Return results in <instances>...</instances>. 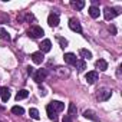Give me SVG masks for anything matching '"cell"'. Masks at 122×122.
I'll list each match as a JSON object with an SVG mask.
<instances>
[{
	"label": "cell",
	"instance_id": "17",
	"mask_svg": "<svg viewBox=\"0 0 122 122\" xmlns=\"http://www.w3.org/2000/svg\"><path fill=\"white\" fill-rule=\"evenodd\" d=\"M29 96V91L27 89H22L16 93V101H22V99H26Z\"/></svg>",
	"mask_w": 122,
	"mask_h": 122
},
{
	"label": "cell",
	"instance_id": "22",
	"mask_svg": "<svg viewBox=\"0 0 122 122\" xmlns=\"http://www.w3.org/2000/svg\"><path fill=\"white\" fill-rule=\"evenodd\" d=\"M29 115H30V118H33V119H39L40 116H39V111L36 109V108H30L29 109Z\"/></svg>",
	"mask_w": 122,
	"mask_h": 122
},
{
	"label": "cell",
	"instance_id": "21",
	"mask_svg": "<svg viewBox=\"0 0 122 122\" xmlns=\"http://www.w3.org/2000/svg\"><path fill=\"white\" fill-rule=\"evenodd\" d=\"M76 112H78V109H76V106H75V103H69V118H72V116H76Z\"/></svg>",
	"mask_w": 122,
	"mask_h": 122
},
{
	"label": "cell",
	"instance_id": "14",
	"mask_svg": "<svg viewBox=\"0 0 122 122\" xmlns=\"http://www.w3.org/2000/svg\"><path fill=\"white\" fill-rule=\"evenodd\" d=\"M0 96H2L3 102H7L10 99V89L9 88H2L0 89Z\"/></svg>",
	"mask_w": 122,
	"mask_h": 122
},
{
	"label": "cell",
	"instance_id": "29",
	"mask_svg": "<svg viewBox=\"0 0 122 122\" xmlns=\"http://www.w3.org/2000/svg\"><path fill=\"white\" fill-rule=\"evenodd\" d=\"M0 89H2V88H0Z\"/></svg>",
	"mask_w": 122,
	"mask_h": 122
},
{
	"label": "cell",
	"instance_id": "15",
	"mask_svg": "<svg viewBox=\"0 0 122 122\" xmlns=\"http://www.w3.org/2000/svg\"><path fill=\"white\" fill-rule=\"evenodd\" d=\"M71 5H72V7L76 9V10H82V9L85 7V2H83V0H76V2H75V0H72Z\"/></svg>",
	"mask_w": 122,
	"mask_h": 122
},
{
	"label": "cell",
	"instance_id": "18",
	"mask_svg": "<svg viewBox=\"0 0 122 122\" xmlns=\"http://www.w3.org/2000/svg\"><path fill=\"white\" fill-rule=\"evenodd\" d=\"M83 116H85L86 119H91V121H93V122H98V116L95 115L93 111H85V112H83Z\"/></svg>",
	"mask_w": 122,
	"mask_h": 122
},
{
	"label": "cell",
	"instance_id": "3",
	"mask_svg": "<svg viewBox=\"0 0 122 122\" xmlns=\"http://www.w3.org/2000/svg\"><path fill=\"white\" fill-rule=\"evenodd\" d=\"M46 76H47V71H46V69H39V71L33 72V81H35L36 83L43 82V81L46 79Z\"/></svg>",
	"mask_w": 122,
	"mask_h": 122
},
{
	"label": "cell",
	"instance_id": "19",
	"mask_svg": "<svg viewBox=\"0 0 122 122\" xmlns=\"http://www.w3.org/2000/svg\"><path fill=\"white\" fill-rule=\"evenodd\" d=\"M79 55H81L83 59H88V60L92 59V53H91L88 49H81V50H79Z\"/></svg>",
	"mask_w": 122,
	"mask_h": 122
},
{
	"label": "cell",
	"instance_id": "13",
	"mask_svg": "<svg viewBox=\"0 0 122 122\" xmlns=\"http://www.w3.org/2000/svg\"><path fill=\"white\" fill-rule=\"evenodd\" d=\"M46 112H47V116H49V119H52V121H57V112L50 106V103L46 106Z\"/></svg>",
	"mask_w": 122,
	"mask_h": 122
},
{
	"label": "cell",
	"instance_id": "26",
	"mask_svg": "<svg viewBox=\"0 0 122 122\" xmlns=\"http://www.w3.org/2000/svg\"><path fill=\"white\" fill-rule=\"evenodd\" d=\"M109 32H111L112 35H116V27H115L113 25H111V26H109Z\"/></svg>",
	"mask_w": 122,
	"mask_h": 122
},
{
	"label": "cell",
	"instance_id": "24",
	"mask_svg": "<svg viewBox=\"0 0 122 122\" xmlns=\"http://www.w3.org/2000/svg\"><path fill=\"white\" fill-rule=\"evenodd\" d=\"M0 37L5 39V40H10V36H9V33L6 32L5 27H0Z\"/></svg>",
	"mask_w": 122,
	"mask_h": 122
},
{
	"label": "cell",
	"instance_id": "9",
	"mask_svg": "<svg viewBox=\"0 0 122 122\" xmlns=\"http://www.w3.org/2000/svg\"><path fill=\"white\" fill-rule=\"evenodd\" d=\"M85 79H86V82H88L89 85H93V83L98 81V72H96V71L88 72V73H86V76H85Z\"/></svg>",
	"mask_w": 122,
	"mask_h": 122
},
{
	"label": "cell",
	"instance_id": "2",
	"mask_svg": "<svg viewBox=\"0 0 122 122\" xmlns=\"http://www.w3.org/2000/svg\"><path fill=\"white\" fill-rule=\"evenodd\" d=\"M43 35H45L43 29H42L40 26H37V25L32 26V27L27 30V36H29V37H32V39H39V37H42Z\"/></svg>",
	"mask_w": 122,
	"mask_h": 122
},
{
	"label": "cell",
	"instance_id": "28",
	"mask_svg": "<svg viewBox=\"0 0 122 122\" xmlns=\"http://www.w3.org/2000/svg\"><path fill=\"white\" fill-rule=\"evenodd\" d=\"M27 73H29V75H33V68H32V66L27 68Z\"/></svg>",
	"mask_w": 122,
	"mask_h": 122
},
{
	"label": "cell",
	"instance_id": "8",
	"mask_svg": "<svg viewBox=\"0 0 122 122\" xmlns=\"http://www.w3.org/2000/svg\"><path fill=\"white\" fill-rule=\"evenodd\" d=\"M39 47H40L39 52H42V53H47V52H50V49H52V42H50L49 39H45V40L39 45Z\"/></svg>",
	"mask_w": 122,
	"mask_h": 122
},
{
	"label": "cell",
	"instance_id": "25",
	"mask_svg": "<svg viewBox=\"0 0 122 122\" xmlns=\"http://www.w3.org/2000/svg\"><path fill=\"white\" fill-rule=\"evenodd\" d=\"M76 66H78V71H79V72H82V71L86 68L85 60H78V62H76Z\"/></svg>",
	"mask_w": 122,
	"mask_h": 122
},
{
	"label": "cell",
	"instance_id": "23",
	"mask_svg": "<svg viewBox=\"0 0 122 122\" xmlns=\"http://www.w3.org/2000/svg\"><path fill=\"white\" fill-rule=\"evenodd\" d=\"M56 40L59 42V45H60V47H62V49H65V47L68 46V40H66V39H63V37L56 36Z\"/></svg>",
	"mask_w": 122,
	"mask_h": 122
},
{
	"label": "cell",
	"instance_id": "7",
	"mask_svg": "<svg viewBox=\"0 0 122 122\" xmlns=\"http://www.w3.org/2000/svg\"><path fill=\"white\" fill-rule=\"evenodd\" d=\"M30 57H32V60H33V63H36V65H40L43 60H45V55H43L42 52H33Z\"/></svg>",
	"mask_w": 122,
	"mask_h": 122
},
{
	"label": "cell",
	"instance_id": "4",
	"mask_svg": "<svg viewBox=\"0 0 122 122\" xmlns=\"http://www.w3.org/2000/svg\"><path fill=\"white\" fill-rule=\"evenodd\" d=\"M69 29H71L72 32H76V33H81V32H82V26H81L79 20L75 19V17L69 19Z\"/></svg>",
	"mask_w": 122,
	"mask_h": 122
},
{
	"label": "cell",
	"instance_id": "27",
	"mask_svg": "<svg viewBox=\"0 0 122 122\" xmlns=\"http://www.w3.org/2000/svg\"><path fill=\"white\" fill-rule=\"evenodd\" d=\"M62 122H72V118H69V116L66 115V116H63V119H62Z\"/></svg>",
	"mask_w": 122,
	"mask_h": 122
},
{
	"label": "cell",
	"instance_id": "12",
	"mask_svg": "<svg viewBox=\"0 0 122 122\" xmlns=\"http://www.w3.org/2000/svg\"><path fill=\"white\" fill-rule=\"evenodd\" d=\"M50 106L56 111V112H62L65 109V103H62L60 101H52L50 102Z\"/></svg>",
	"mask_w": 122,
	"mask_h": 122
},
{
	"label": "cell",
	"instance_id": "1",
	"mask_svg": "<svg viewBox=\"0 0 122 122\" xmlns=\"http://www.w3.org/2000/svg\"><path fill=\"white\" fill-rule=\"evenodd\" d=\"M119 9L118 7H105L103 9V17H105V20H112V19H115L116 16H119Z\"/></svg>",
	"mask_w": 122,
	"mask_h": 122
},
{
	"label": "cell",
	"instance_id": "6",
	"mask_svg": "<svg viewBox=\"0 0 122 122\" xmlns=\"http://www.w3.org/2000/svg\"><path fill=\"white\" fill-rule=\"evenodd\" d=\"M111 95H112V92H111L109 89H106V88L98 91V99H99V101H108V99L111 98Z\"/></svg>",
	"mask_w": 122,
	"mask_h": 122
},
{
	"label": "cell",
	"instance_id": "16",
	"mask_svg": "<svg viewBox=\"0 0 122 122\" xmlns=\"http://www.w3.org/2000/svg\"><path fill=\"white\" fill-rule=\"evenodd\" d=\"M99 15H101V12H99V9H98L96 6H91V7H89V16H91L92 19H98Z\"/></svg>",
	"mask_w": 122,
	"mask_h": 122
},
{
	"label": "cell",
	"instance_id": "10",
	"mask_svg": "<svg viewBox=\"0 0 122 122\" xmlns=\"http://www.w3.org/2000/svg\"><path fill=\"white\" fill-rule=\"evenodd\" d=\"M63 59H65V62L69 63V65H76V62H78V57H76L75 53H65Z\"/></svg>",
	"mask_w": 122,
	"mask_h": 122
},
{
	"label": "cell",
	"instance_id": "5",
	"mask_svg": "<svg viewBox=\"0 0 122 122\" xmlns=\"http://www.w3.org/2000/svg\"><path fill=\"white\" fill-rule=\"evenodd\" d=\"M47 25L50 27H56L59 25V15L57 13H50L47 16Z\"/></svg>",
	"mask_w": 122,
	"mask_h": 122
},
{
	"label": "cell",
	"instance_id": "20",
	"mask_svg": "<svg viewBox=\"0 0 122 122\" xmlns=\"http://www.w3.org/2000/svg\"><path fill=\"white\" fill-rule=\"evenodd\" d=\"M12 113H15V115H23V113H25V109H23L22 106H17V105H16V106L12 108Z\"/></svg>",
	"mask_w": 122,
	"mask_h": 122
},
{
	"label": "cell",
	"instance_id": "11",
	"mask_svg": "<svg viewBox=\"0 0 122 122\" xmlns=\"http://www.w3.org/2000/svg\"><path fill=\"white\" fill-rule=\"evenodd\" d=\"M95 66H96V69H99V71L105 72V71L108 69V62H106L105 59H98L96 62H95Z\"/></svg>",
	"mask_w": 122,
	"mask_h": 122
}]
</instances>
